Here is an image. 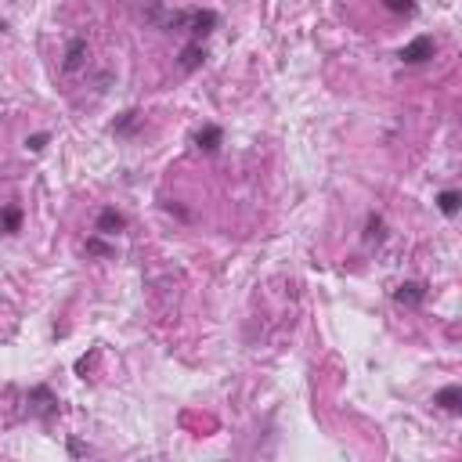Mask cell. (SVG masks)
<instances>
[{"label": "cell", "mask_w": 462, "mask_h": 462, "mask_svg": "<svg viewBox=\"0 0 462 462\" xmlns=\"http://www.w3.org/2000/svg\"><path fill=\"white\" fill-rule=\"evenodd\" d=\"M166 29H177V33H188V40H206L209 33L217 29V11H202V8H192V11H174L170 18H163Z\"/></svg>", "instance_id": "1"}, {"label": "cell", "mask_w": 462, "mask_h": 462, "mask_svg": "<svg viewBox=\"0 0 462 462\" xmlns=\"http://www.w3.org/2000/svg\"><path fill=\"white\" fill-rule=\"evenodd\" d=\"M433 54H437V40H433V36H426V33H423V36H415L408 47L397 51V58H401L405 66H423V61H430Z\"/></svg>", "instance_id": "2"}, {"label": "cell", "mask_w": 462, "mask_h": 462, "mask_svg": "<svg viewBox=\"0 0 462 462\" xmlns=\"http://www.w3.org/2000/svg\"><path fill=\"white\" fill-rule=\"evenodd\" d=\"M123 228H127V214H119L116 206H105L98 214V224H94L98 235H119Z\"/></svg>", "instance_id": "3"}, {"label": "cell", "mask_w": 462, "mask_h": 462, "mask_svg": "<svg viewBox=\"0 0 462 462\" xmlns=\"http://www.w3.org/2000/svg\"><path fill=\"white\" fill-rule=\"evenodd\" d=\"M221 141H224V131L217 127V123H202L199 134H195V149L206 152V156H214L221 149Z\"/></svg>", "instance_id": "4"}, {"label": "cell", "mask_w": 462, "mask_h": 462, "mask_svg": "<svg viewBox=\"0 0 462 462\" xmlns=\"http://www.w3.org/2000/svg\"><path fill=\"white\" fill-rule=\"evenodd\" d=\"M426 292H430L426 282H401V285L394 289V300L405 304V307H419V304L426 300Z\"/></svg>", "instance_id": "5"}, {"label": "cell", "mask_w": 462, "mask_h": 462, "mask_svg": "<svg viewBox=\"0 0 462 462\" xmlns=\"http://www.w3.org/2000/svg\"><path fill=\"white\" fill-rule=\"evenodd\" d=\"M206 61V47L202 40H188V44L181 47V73H195L199 66Z\"/></svg>", "instance_id": "6"}, {"label": "cell", "mask_w": 462, "mask_h": 462, "mask_svg": "<svg viewBox=\"0 0 462 462\" xmlns=\"http://www.w3.org/2000/svg\"><path fill=\"white\" fill-rule=\"evenodd\" d=\"M433 405H440V408H445V412H462V390L459 387H445V390H437L433 394Z\"/></svg>", "instance_id": "7"}, {"label": "cell", "mask_w": 462, "mask_h": 462, "mask_svg": "<svg viewBox=\"0 0 462 462\" xmlns=\"http://www.w3.org/2000/svg\"><path fill=\"white\" fill-rule=\"evenodd\" d=\"M83 58H87V40H83V36H76L73 44H69V51H66V61H61V66H66V73H73V69H80V66H83Z\"/></svg>", "instance_id": "8"}, {"label": "cell", "mask_w": 462, "mask_h": 462, "mask_svg": "<svg viewBox=\"0 0 462 462\" xmlns=\"http://www.w3.org/2000/svg\"><path fill=\"white\" fill-rule=\"evenodd\" d=\"M18 228H22V206H4V214H0V231H4V235H15Z\"/></svg>", "instance_id": "9"}, {"label": "cell", "mask_w": 462, "mask_h": 462, "mask_svg": "<svg viewBox=\"0 0 462 462\" xmlns=\"http://www.w3.org/2000/svg\"><path fill=\"white\" fill-rule=\"evenodd\" d=\"M459 206H462V195L455 192V188H445V192L437 195V209H440L445 217H455V214H459Z\"/></svg>", "instance_id": "10"}, {"label": "cell", "mask_w": 462, "mask_h": 462, "mask_svg": "<svg viewBox=\"0 0 462 462\" xmlns=\"http://www.w3.org/2000/svg\"><path fill=\"white\" fill-rule=\"evenodd\" d=\"M137 123H141V112L137 109H127V112H119V119L112 123V134H134V127H137Z\"/></svg>", "instance_id": "11"}, {"label": "cell", "mask_w": 462, "mask_h": 462, "mask_svg": "<svg viewBox=\"0 0 462 462\" xmlns=\"http://www.w3.org/2000/svg\"><path fill=\"white\" fill-rule=\"evenodd\" d=\"M365 242H383V217L372 214L368 224H365Z\"/></svg>", "instance_id": "12"}, {"label": "cell", "mask_w": 462, "mask_h": 462, "mask_svg": "<svg viewBox=\"0 0 462 462\" xmlns=\"http://www.w3.org/2000/svg\"><path fill=\"white\" fill-rule=\"evenodd\" d=\"M390 15H415V0H383Z\"/></svg>", "instance_id": "13"}, {"label": "cell", "mask_w": 462, "mask_h": 462, "mask_svg": "<svg viewBox=\"0 0 462 462\" xmlns=\"http://www.w3.org/2000/svg\"><path fill=\"white\" fill-rule=\"evenodd\" d=\"M87 253H94V257H112V246L101 242V235H94V239H87Z\"/></svg>", "instance_id": "14"}, {"label": "cell", "mask_w": 462, "mask_h": 462, "mask_svg": "<svg viewBox=\"0 0 462 462\" xmlns=\"http://www.w3.org/2000/svg\"><path fill=\"white\" fill-rule=\"evenodd\" d=\"M44 144H47V134H33V137H26V149H29V152H44Z\"/></svg>", "instance_id": "15"}, {"label": "cell", "mask_w": 462, "mask_h": 462, "mask_svg": "<svg viewBox=\"0 0 462 462\" xmlns=\"http://www.w3.org/2000/svg\"><path fill=\"white\" fill-rule=\"evenodd\" d=\"M0 33H4V22H0Z\"/></svg>", "instance_id": "16"}]
</instances>
